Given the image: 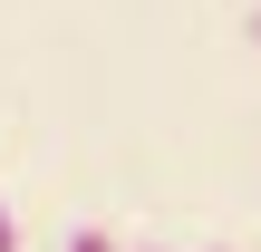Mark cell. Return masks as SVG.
<instances>
[{"mask_svg":"<svg viewBox=\"0 0 261 252\" xmlns=\"http://www.w3.org/2000/svg\"><path fill=\"white\" fill-rule=\"evenodd\" d=\"M68 252H116V243H107V233L87 223V233H68Z\"/></svg>","mask_w":261,"mask_h":252,"instance_id":"obj_1","label":"cell"},{"mask_svg":"<svg viewBox=\"0 0 261 252\" xmlns=\"http://www.w3.org/2000/svg\"><path fill=\"white\" fill-rule=\"evenodd\" d=\"M0 252H19V233H10V204H0Z\"/></svg>","mask_w":261,"mask_h":252,"instance_id":"obj_2","label":"cell"},{"mask_svg":"<svg viewBox=\"0 0 261 252\" xmlns=\"http://www.w3.org/2000/svg\"><path fill=\"white\" fill-rule=\"evenodd\" d=\"M252 39H261V19H252Z\"/></svg>","mask_w":261,"mask_h":252,"instance_id":"obj_3","label":"cell"}]
</instances>
